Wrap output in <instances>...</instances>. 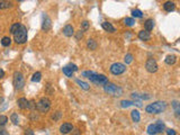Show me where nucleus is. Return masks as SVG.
Wrapping results in <instances>:
<instances>
[{"instance_id": "obj_12", "label": "nucleus", "mask_w": 180, "mask_h": 135, "mask_svg": "<svg viewBox=\"0 0 180 135\" xmlns=\"http://www.w3.org/2000/svg\"><path fill=\"white\" fill-rule=\"evenodd\" d=\"M63 34H64L65 36H68V37H71L72 35L74 34V29H73V27H72L71 25H67V26L63 28Z\"/></svg>"}, {"instance_id": "obj_18", "label": "nucleus", "mask_w": 180, "mask_h": 135, "mask_svg": "<svg viewBox=\"0 0 180 135\" xmlns=\"http://www.w3.org/2000/svg\"><path fill=\"white\" fill-rule=\"evenodd\" d=\"M172 107H173V109H175L176 116H177L178 118H180V104L177 102V101H173V102H172Z\"/></svg>"}, {"instance_id": "obj_22", "label": "nucleus", "mask_w": 180, "mask_h": 135, "mask_svg": "<svg viewBox=\"0 0 180 135\" xmlns=\"http://www.w3.org/2000/svg\"><path fill=\"white\" fill-rule=\"evenodd\" d=\"M176 55H168L167 58H165V63L167 64H169V65H171V64H173L175 62H176Z\"/></svg>"}, {"instance_id": "obj_19", "label": "nucleus", "mask_w": 180, "mask_h": 135, "mask_svg": "<svg viewBox=\"0 0 180 135\" xmlns=\"http://www.w3.org/2000/svg\"><path fill=\"white\" fill-rule=\"evenodd\" d=\"M75 82L82 88V89H85V90H89V88H90V86L87 83V82H85V81H81L80 79H75Z\"/></svg>"}, {"instance_id": "obj_31", "label": "nucleus", "mask_w": 180, "mask_h": 135, "mask_svg": "<svg viewBox=\"0 0 180 135\" xmlns=\"http://www.w3.org/2000/svg\"><path fill=\"white\" fill-rule=\"evenodd\" d=\"M134 23H135V20L133 19V18H125L124 19V24H125L126 26H133Z\"/></svg>"}, {"instance_id": "obj_7", "label": "nucleus", "mask_w": 180, "mask_h": 135, "mask_svg": "<svg viewBox=\"0 0 180 135\" xmlns=\"http://www.w3.org/2000/svg\"><path fill=\"white\" fill-rule=\"evenodd\" d=\"M125 70H126V67L123 63H119V62L114 63V64H111V67H110V72H111L113 74H115V76H118V74L124 73Z\"/></svg>"}, {"instance_id": "obj_30", "label": "nucleus", "mask_w": 180, "mask_h": 135, "mask_svg": "<svg viewBox=\"0 0 180 135\" xmlns=\"http://www.w3.org/2000/svg\"><path fill=\"white\" fill-rule=\"evenodd\" d=\"M121 104H122V107H124V108L128 107V106H132V105H135L134 101H129V100H123Z\"/></svg>"}, {"instance_id": "obj_34", "label": "nucleus", "mask_w": 180, "mask_h": 135, "mask_svg": "<svg viewBox=\"0 0 180 135\" xmlns=\"http://www.w3.org/2000/svg\"><path fill=\"white\" fill-rule=\"evenodd\" d=\"M125 63L126 64H128V63H132V61H133V55L132 54H126L125 55Z\"/></svg>"}, {"instance_id": "obj_21", "label": "nucleus", "mask_w": 180, "mask_h": 135, "mask_svg": "<svg viewBox=\"0 0 180 135\" xmlns=\"http://www.w3.org/2000/svg\"><path fill=\"white\" fill-rule=\"evenodd\" d=\"M87 47L89 49V50H96L97 49V43H96V41L95 39H88V42H87Z\"/></svg>"}, {"instance_id": "obj_36", "label": "nucleus", "mask_w": 180, "mask_h": 135, "mask_svg": "<svg viewBox=\"0 0 180 135\" xmlns=\"http://www.w3.org/2000/svg\"><path fill=\"white\" fill-rule=\"evenodd\" d=\"M69 68L71 69L73 72H74V71H78V67H77L75 64H72V63L71 64H69Z\"/></svg>"}, {"instance_id": "obj_8", "label": "nucleus", "mask_w": 180, "mask_h": 135, "mask_svg": "<svg viewBox=\"0 0 180 135\" xmlns=\"http://www.w3.org/2000/svg\"><path fill=\"white\" fill-rule=\"evenodd\" d=\"M145 68H146V70H147L149 72H151V73L157 72V70H158V63H157V61H155L154 59H149V60L146 61Z\"/></svg>"}, {"instance_id": "obj_10", "label": "nucleus", "mask_w": 180, "mask_h": 135, "mask_svg": "<svg viewBox=\"0 0 180 135\" xmlns=\"http://www.w3.org/2000/svg\"><path fill=\"white\" fill-rule=\"evenodd\" d=\"M52 26V23H51V19L47 17V16H43V24H42V28L43 31H49Z\"/></svg>"}, {"instance_id": "obj_11", "label": "nucleus", "mask_w": 180, "mask_h": 135, "mask_svg": "<svg viewBox=\"0 0 180 135\" xmlns=\"http://www.w3.org/2000/svg\"><path fill=\"white\" fill-rule=\"evenodd\" d=\"M28 100L26 99V98H19L17 101L18 104V107L20 108V109H26V108H28Z\"/></svg>"}, {"instance_id": "obj_13", "label": "nucleus", "mask_w": 180, "mask_h": 135, "mask_svg": "<svg viewBox=\"0 0 180 135\" xmlns=\"http://www.w3.org/2000/svg\"><path fill=\"white\" fill-rule=\"evenodd\" d=\"M96 83L97 84H106L108 83V79L106 76H104V74H97V79H96Z\"/></svg>"}, {"instance_id": "obj_1", "label": "nucleus", "mask_w": 180, "mask_h": 135, "mask_svg": "<svg viewBox=\"0 0 180 135\" xmlns=\"http://www.w3.org/2000/svg\"><path fill=\"white\" fill-rule=\"evenodd\" d=\"M165 107H167V104L164 101H157V102H153V104L146 106L145 110L149 114H160L165 109Z\"/></svg>"}, {"instance_id": "obj_2", "label": "nucleus", "mask_w": 180, "mask_h": 135, "mask_svg": "<svg viewBox=\"0 0 180 135\" xmlns=\"http://www.w3.org/2000/svg\"><path fill=\"white\" fill-rule=\"evenodd\" d=\"M15 42L17 44H24L27 42V28L21 25V27L17 31V33L14 34Z\"/></svg>"}, {"instance_id": "obj_35", "label": "nucleus", "mask_w": 180, "mask_h": 135, "mask_svg": "<svg viewBox=\"0 0 180 135\" xmlns=\"http://www.w3.org/2000/svg\"><path fill=\"white\" fill-rule=\"evenodd\" d=\"M88 28H89V23H88L87 20H85V21L82 23V29H83V31H87Z\"/></svg>"}, {"instance_id": "obj_16", "label": "nucleus", "mask_w": 180, "mask_h": 135, "mask_svg": "<svg viewBox=\"0 0 180 135\" xmlns=\"http://www.w3.org/2000/svg\"><path fill=\"white\" fill-rule=\"evenodd\" d=\"M150 37H151V34L147 31H141L139 33V39H142V41H149Z\"/></svg>"}, {"instance_id": "obj_32", "label": "nucleus", "mask_w": 180, "mask_h": 135, "mask_svg": "<svg viewBox=\"0 0 180 135\" xmlns=\"http://www.w3.org/2000/svg\"><path fill=\"white\" fill-rule=\"evenodd\" d=\"M10 119H11V122H13L15 125H17L18 123H19V122H18V115L17 114H15V113H14V114H11V116H10Z\"/></svg>"}, {"instance_id": "obj_41", "label": "nucleus", "mask_w": 180, "mask_h": 135, "mask_svg": "<svg viewBox=\"0 0 180 135\" xmlns=\"http://www.w3.org/2000/svg\"><path fill=\"white\" fill-rule=\"evenodd\" d=\"M60 116H61V113H60V112H57V113H56V116H53L52 118H53L54 120H56V119H57V118H59Z\"/></svg>"}, {"instance_id": "obj_17", "label": "nucleus", "mask_w": 180, "mask_h": 135, "mask_svg": "<svg viewBox=\"0 0 180 135\" xmlns=\"http://www.w3.org/2000/svg\"><path fill=\"white\" fill-rule=\"evenodd\" d=\"M144 26H145V31H147V32L152 31L153 27H154V21H153V19H147L145 21Z\"/></svg>"}, {"instance_id": "obj_33", "label": "nucleus", "mask_w": 180, "mask_h": 135, "mask_svg": "<svg viewBox=\"0 0 180 135\" xmlns=\"http://www.w3.org/2000/svg\"><path fill=\"white\" fill-rule=\"evenodd\" d=\"M36 105L35 104V101L34 100H29V102H28V109H31V110H34L36 108Z\"/></svg>"}, {"instance_id": "obj_44", "label": "nucleus", "mask_w": 180, "mask_h": 135, "mask_svg": "<svg viewBox=\"0 0 180 135\" xmlns=\"http://www.w3.org/2000/svg\"><path fill=\"white\" fill-rule=\"evenodd\" d=\"M3 101V98H0V105H1V102Z\"/></svg>"}, {"instance_id": "obj_26", "label": "nucleus", "mask_w": 180, "mask_h": 135, "mask_svg": "<svg viewBox=\"0 0 180 135\" xmlns=\"http://www.w3.org/2000/svg\"><path fill=\"white\" fill-rule=\"evenodd\" d=\"M21 27V25L19 24V23H16V24H14V25H11V27H10V33L11 34H15V33H17V31Z\"/></svg>"}, {"instance_id": "obj_27", "label": "nucleus", "mask_w": 180, "mask_h": 135, "mask_svg": "<svg viewBox=\"0 0 180 135\" xmlns=\"http://www.w3.org/2000/svg\"><path fill=\"white\" fill-rule=\"evenodd\" d=\"M132 15H133L134 17H136V18H142V17H143V13H142L141 10H139V9H134V10L132 11Z\"/></svg>"}, {"instance_id": "obj_42", "label": "nucleus", "mask_w": 180, "mask_h": 135, "mask_svg": "<svg viewBox=\"0 0 180 135\" xmlns=\"http://www.w3.org/2000/svg\"><path fill=\"white\" fill-rule=\"evenodd\" d=\"M3 77H5V71L2 69H0V79H2Z\"/></svg>"}, {"instance_id": "obj_39", "label": "nucleus", "mask_w": 180, "mask_h": 135, "mask_svg": "<svg viewBox=\"0 0 180 135\" xmlns=\"http://www.w3.org/2000/svg\"><path fill=\"white\" fill-rule=\"evenodd\" d=\"M24 135H35V134H34V132H33L32 130H26Z\"/></svg>"}, {"instance_id": "obj_20", "label": "nucleus", "mask_w": 180, "mask_h": 135, "mask_svg": "<svg viewBox=\"0 0 180 135\" xmlns=\"http://www.w3.org/2000/svg\"><path fill=\"white\" fill-rule=\"evenodd\" d=\"M140 118H141V115H140V112L137 110V109H134L133 112H132V119L135 122V123H137L139 120H140Z\"/></svg>"}, {"instance_id": "obj_9", "label": "nucleus", "mask_w": 180, "mask_h": 135, "mask_svg": "<svg viewBox=\"0 0 180 135\" xmlns=\"http://www.w3.org/2000/svg\"><path fill=\"white\" fill-rule=\"evenodd\" d=\"M71 131H73V126H72V124H70V123H64V124H62L61 127H60L61 134H68V133H70Z\"/></svg>"}, {"instance_id": "obj_38", "label": "nucleus", "mask_w": 180, "mask_h": 135, "mask_svg": "<svg viewBox=\"0 0 180 135\" xmlns=\"http://www.w3.org/2000/svg\"><path fill=\"white\" fill-rule=\"evenodd\" d=\"M167 135H176V131H173V130H167Z\"/></svg>"}, {"instance_id": "obj_43", "label": "nucleus", "mask_w": 180, "mask_h": 135, "mask_svg": "<svg viewBox=\"0 0 180 135\" xmlns=\"http://www.w3.org/2000/svg\"><path fill=\"white\" fill-rule=\"evenodd\" d=\"M0 135H9L7 131H0Z\"/></svg>"}, {"instance_id": "obj_40", "label": "nucleus", "mask_w": 180, "mask_h": 135, "mask_svg": "<svg viewBox=\"0 0 180 135\" xmlns=\"http://www.w3.org/2000/svg\"><path fill=\"white\" fill-rule=\"evenodd\" d=\"M72 133H73V135H79L80 133H81V131H80V130H78V128H75L74 131H72Z\"/></svg>"}, {"instance_id": "obj_29", "label": "nucleus", "mask_w": 180, "mask_h": 135, "mask_svg": "<svg viewBox=\"0 0 180 135\" xmlns=\"http://www.w3.org/2000/svg\"><path fill=\"white\" fill-rule=\"evenodd\" d=\"M7 122H8V117L5 115H1L0 116V127L1 126H5L6 124H7Z\"/></svg>"}, {"instance_id": "obj_28", "label": "nucleus", "mask_w": 180, "mask_h": 135, "mask_svg": "<svg viewBox=\"0 0 180 135\" xmlns=\"http://www.w3.org/2000/svg\"><path fill=\"white\" fill-rule=\"evenodd\" d=\"M41 78H42V73L41 72H35L33 74V77H32V81L33 82H38L41 80Z\"/></svg>"}, {"instance_id": "obj_6", "label": "nucleus", "mask_w": 180, "mask_h": 135, "mask_svg": "<svg viewBox=\"0 0 180 135\" xmlns=\"http://www.w3.org/2000/svg\"><path fill=\"white\" fill-rule=\"evenodd\" d=\"M14 86L17 90H21L25 86V79L24 76L20 73V72H15L14 73Z\"/></svg>"}, {"instance_id": "obj_24", "label": "nucleus", "mask_w": 180, "mask_h": 135, "mask_svg": "<svg viewBox=\"0 0 180 135\" xmlns=\"http://www.w3.org/2000/svg\"><path fill=\"white\" fill-rule=\"evenodd\" d=\"M11 6L13 3L9 1H0V9H7V8H10Z\"/></svg>"}, {"instance_id": "obj_15", "label": "nucleus", "mask_w": 180, "mask_h": 135, "mask_svg": "<svg viewBox=\"0 0 180 135\" xmlns=\"http://www.w3.org/2000/svg\"><path fill=\"white\" fill-rule=\"evenodd\" d=\"M101 26H103V28H104L106 32H109V33H114V32H115V27H114L110 23H108V21H104V23L101 24Z\"/></svg>"}, {"instance_id": "obj_23", "label": "nucleus", "mask_w": 180, "mask_h": 135, "mask_svg": "<svg viewBox=\"0 0 180 135\" xmlns=\"http://www.w3.org/2000/svg\"><path fill=\"white\" fill-rule=\"evenodd\" d=\"M10 44H11V39H10V37H8V36L2 37V39H1V45H2V46H9Z\"/></svg>"}, {"instance_id": "obj_3", "label": "nucleus", "mask_w": 180, "mask_h": 135, "mask_svg": "<svg viewBox=\"0 0 180 135\" xmlns=\"http://www.w3.org/2000/svg\"><path fill=\"white\" fill-rule=\"evenodd\" d=\"M163 130H164V123L162 120H159L155 124H151L147 126V133L150 135H155L158 133H161Z\"/></svg>"}, {"instance_id": "obj_14", "label": "nucleus", "mask_w": 180, "mask_h": 135, "mask_svg": "<svg viewBox=\"0 0 180 135\" xmlns=\"http://www.w3.org/2000/svg\"><path fill=\"white\" fill-rule=\"evenodd\" d=\"M163 8H164L165 11H173L175 8H176V5H175V2H172V1H167V2H164Z\"/></svg>"}, {"instance_id": "obj_5", "label": "nucleus", "mask_w": 180, "mask_h": 135, "mask_svg": "<svg viewBox=\"0 0 180 135\" xmlns=\"http://www.w3.org/2000/svg\"><path fill=\"white\" fill-rule=\"evenodd\" d=\"M104 90L108 94H110V95H114V96H121L122 92H123V90L119 87H117L114 83H109V82L104 86Z\"/></svg>"}, {"instance_id": "obj_37", "label": "nucleus", "mask_w": 180, "mask_h": 135, "mask_svg": "<svg viewBox=\"0 0 180 135\" xmlns=\"http://www.w3.org/2000/svg\"><path fill=\"white\" fill-rule=\"evenodd\" d=\"M82 36H83V33H82V31H79V32L77 33V35H75V37H77V39H82Z\"/></svg>"}, {"instance_id": "obj_4", "label": "nucleus", "mask_w": 180, "mask_h": 135, "mask_svg": "<svg viewBox=\"0 0 180 135\" xmlns=\"http://www.w3.org/2000/svg\"><path fill=\"white\" fill-rule=\"evenodd\" d=\"M37 110L41 112V113H46L50 110L51 108V100L49 98H41L39 101L37 102V106H36Z\"/></svg>"}, {"instance_id": "obj_25", "label": "nucleus", "mask_w": 180, "mask_h": 135, "mask_svg": "<svg viewBox=\"0 0 180 135\" xmlns=\"http://www.w3.org/2000/svg\"><path fill=\"white\" fill-rule=\"evenodd\" d=\"M63 73L67 76V77L69 78H72V74H73V71H72L71 69L69 68V65H67V67H64L63 68Z\"/></svg>"}]
</instances>
